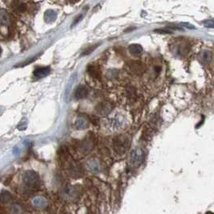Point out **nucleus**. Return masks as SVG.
<instances>
[{
  "instance_id": "1",
  "label": "nucleus",
  "mask_w": 214,
  "mask_h": 214,
  "mask_svg": "<svg viewBox=\"0 0 214 214\" xmlns=\"http://www.w3.org/2000/svg\"><path fill=\"white\" fill-rule=\"evenodd\" d=\"M130 146V141L128 137L125 136H118L113 141V148L115 151L119 154H123L127 151Z\"/></svg>"
},
{
  "instance_id": "2",
  "label": "nucleus",
  "mask_w": 214,
  "mask_h": 214,
  "mask_svg": "<svg viewBox=\"0 0 214 214\" xmlns=\"http://www.w3.org/2000/svg\"><path fill=\"white\" fill-rule=\"evenodd\" d=\"M39 176L35 172L31 171H27L23 174L22 180L23 183L28 187H34L39 183Z\"/></svg>"
},
{
  "instance_id": "3",
  "label": "nucleus",
  "mask_w": 214,
  "mask_h": 214,
  "mask_svg": "<svg viewBox=\"0 0 214 214\" xmlns=\"http://www.w3.org/2000/svg\"><path fill=\"white\" fill-rule=\"evenodd\" d=\"M130 163L133 166H138L142 163L144 160V153L142 150L140 149H137L133 150L130 154Z\"/></svg>"
},
{
  "instance_id": "4",
  "label": "nucleus",
  "mask_w": 214,
  "mask_h": 214,
  "mask_svg": "<svg viewBox=\"0 0 214 214\" xmlns=\"http://www.w3.org/2000/svg\"><path fill=\"white\" fill-rule=\"evenodd\" d=\"M112 109L111 104L108 102H101L98 104L96 107V111L100 116H107L109 114Z\"/></svg>"
},
{
  "instance_id": "5",
  "label": "nucleus",
  "mask_w": 214,
  "mask_h": 214,
  "mask_svg": "<svg viewBox=\"0 0 214 214\" xmlns=\"http://www.w3.org/2000/svg\"><path fill=\"white\" fill-rule=\"evenodd\" d=\"M50 71H51V69L48 67H39L35 70L33 75L36 78H43L47 76L50 73Z\"/></svg>"
},
{
  "instance_id": "6",
  "label": "nucleus",
  "mask_w": 214,
  "mask_h": 214,
  "mask_svg": "<svg viewBox=\"0 0 214 214\" xmlns=\"http://www.w3.org/2000/svg\"><path fill=\"white\" fill-rule=\"evenodd\" d=\"M131 71H133L135 74H142L145 71V67L143 63L141 62L135 61L131 63L130 65Z\"/></svg>"
},
{
  "instance_id": "7",
  "label": "nucleus",
  "mask_w": 214,
  "mask_h": 214,
  "mask_svg": "<svg viewBox=\"0 0 214 214\" xmlns=\"http://www.w3.org/2000/svg\"><path fill=\"white\" fill-rule=\"evenodd\" d=\"M10 21V19L8 13L6 12L5 10L2 9V10H1V14H0V22H1V26H2V27L9 26Z\"/></svg>"
},
{
  "instance_id": "8",
  "label": "nucleus",
  "mask_w": 214,
  "mask_h": 214,
  "mask_svg": "<svg viewBox=\"0 0 214 214\" xmlns=\"http://www.w3.org/2000/svg\"><path fill=\"white\" fill-rule=\"evenodd\" d=\"M88 89L84 87V86H79L77 88H76V92H75V96L76 98L80 100V99H83L84 97L88 96Z\"/></svg>"
},
{
  "instance_id": "9",
  "label": "nucleus",
  "mask_w": 214,
  "mask_h": 214,
  "mask_svg": "<svg viewBox=\"0 0 214 214\" xmlns=\"http://www.w3.org/2000/svg\"><path fill=\"white\" fill-rule=\"evenodd\" d=\"M200 61L204 64L210 63L212 59V53L209 51H204L200 55Z\"/></svg>"
},
{
  "instance_id": "10",
  "label": "nucleus",
  "mask_w": 214,
  "mask_h": 214,
  "mask_svg": "<svg viewBox=\"0 0 214 214\" xmlns=\"http://www.w3.org/2000/svg\"><path fill=\"white\" fill-rule=\"evenodd\" d=\"M33 204L36 207V208H45L46 206L47 205V200L43 197H35L34 200H33Z\"/></svg>"
},
{
  "instance_id": "11",
  "label": "nucleus",
  "mask_w": 214,
  "mask_h": 214,
  "mask_svg": "<svg viewBox=\"0 0 214 214\" xmlns=\"http://www.w3.org/2000/svg\"><path fill=\"white\" fill-rule=\"evenodd\" d=\"M129 51L132 55H139L143 52V47L140 44H131L129 47Z\"/></svg>"
},
{
  "instance_id": "12",
  "label": "nucleus",
  "mask_w": 214,
  "mask_h": 214,
  "mask_svg": "<svg viewBox=\"0 0 214 214\" xmlns=\"http://www.w3.org/2000/svg\"><path fill=\"white\" fill-rule=\"evenodd\" d=\"M13 7H14V9L16 10L17 12H23L27 9V4L23 2L17 1V2H13Z\"/></svg>"
},
{
  "instance_id": "13",
  "label": "nucleus",
  "mask_w": 214,
  "mask_h": 214,
  "mask_svg": "<svg viewBox=\"0 0 214 214\" xmlns=\"http://www.w3.org/2000/svg\"><path fill=\"white\" fill-rule=\"evenodd\" d=\"M76 126L78 129H85L88 127V121H86L85 119L80 117V118L76 121Z\"/></svg>"
},
{
  "instance_id": "14",
  "label": "nucleus",
  "mask_w": 214,
  "mask_h": 214,
  "mask_svg": "<svg viewBox=\"0 0 214 214\" xmlns=\"http://www.w3.org/2000/svg\"><path fill=\"white\" fill-rule=\"evenodd\" d=\"M88 73L89 75L92 76L93 78H100V71L96 66L91 65L88 66Z\"/></svg>"
},
{
  "instance_id": "15",
  "label": "nucleus",
  "mask_w": 214,
  "mask_h": 214,
  "mask_svg": "<svg viewBox=\"0 0 214 214\" xmlns=\"http://www.w3.org/2000/svg\"><path fill=\"white\" fill-rule=\"evenodd\" d=\"M44 17L47 22H52V21L55 20V18H56V14H55V12L53 11V10H47V12L45 13Z\"/></svg>"
},
{
  "instance_id": "16",
  "label": "nucleus",
  "mask_w": 214,
  "mask_h": 214,
  "mask_svg": "<svg viewBox=\"0 0 214 214\" xmlns=\"http://www.w3.org/2000/svg\"><path fill=\"white\" fill-rule=\"evenodd\" d=\"M11 199V196L8 192L6 191H2V200L3 203H6Z\"/></svg>"
},
{
  "instance_id": "17",
  "label": "nucleus",
  "mask_w": 214,
  "mask_h": 214,
  "mask_svg": "<svg viewBox=\"0 0 214 214\" xmlns=\"http://www.w3.org/2000/svg\"><path fill=\"white\" fill-rule=\"evenodd\" d=\"M203 24L206 27L214 28V18H209V19H206V20L203 21Z\"/></svg>"
},
{
  "instance_id": "18",
  "label": "nucleus",
  "mask_w": 214,
  "mask_h": 214,
  "mask_svg": "<svg viewBox=\"0 0 214 214\" xmlns=\"http://www.w3.org/2000/svg\"><path fill=\"white\" fill-rule=\"evenodd\" d=\"M98 46H99L98 44H95V45H93V46H91V47H88V49L85 50V51H84V53H83V55H88V54L91 53V52H92V51H93L94 50L96 49V47H98Z\"/></svg>"
},
{
  "instance_id": "19",
  "label": "nucleus",
  "mask_w": 214,
  "mask_h": 214,
  "mask_svg": "<svg viewBox=\"0 0 214 214\" xmlns=\"http://www.w3.org/2000/svg\"><path fill=\"white\" fill-rule=\"evenodd\" d=\"M11 213L12 214H20L21 213V208H19V206L14 205L11 208Z\"/></svg>"
},
{
  "instance_id": "20",
  "label": "nucleus",
  "mask_w": 214,
  "mask_h": 214,
  "mask_svg": "<svg viewBox=\"0 0 214 214\" xmlns=\"http://www.w3.org/2000/svg\"><path fill=\"white\" fill-rule=\"evenodd\" d=\"M184 24L185 25V27H188V28H190V29H193V28H195V27H194L193 26H192V25L189 24V23H184Z\"/></svg>"
}]
</instances>
